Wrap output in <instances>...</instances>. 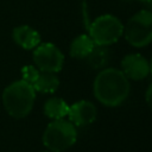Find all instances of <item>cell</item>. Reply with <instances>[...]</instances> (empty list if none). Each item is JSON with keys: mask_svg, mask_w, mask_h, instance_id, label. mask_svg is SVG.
<instances>
[{"mask_svg": "<svg viewBox=\"0 0 152 152\" xmlns=\"http://www.w3.org/2000/svg\"><path fill=\"white\" fill-rule=\"evenodd\" d=\"M122 72L127 78L139 81L150 74V64L145 57L139 53H129L121 61Z\"/></svg>", "mask_w": 152, "mask_h": 152, "instance_id": "52a82bcc", "label": "cell"}, {"mask_svg": "<svg viewBox=\"0 0 152 152\" xmlns=\"http://www.w3.org/2000/svg\"><path fill=\"white\" fill-rule=\"evenodd\" d=\"M76 127L68 120L57 119L50 122L43 133V144L51 152H62L76 142Z\"/></svg>", "mask_w": 152, "mask_h": 152, "instance_id": "3957f363", "label": "cell"}, {"mask_svg": "<svg viewBox=\"0 0 152 152\" xmlns=\"http://www.w3.org/2000/svg\"><path fill=\"white\" fill-rule=\"evenodd\" d=\"M122 31L124 26L121 21L112 14L97 17L89 26V36L94 44L102 46L116 43L122 36Z\"/></svg>", "mask_w": 152, "mask_h": 152, "instance_id": "277c9868", "label": "cell"}, {"mask_svg": "<svg viewBox=\"0 0 152 152\" xmlns=\"http://www.w3.org/2000/svg\"><path fill=\"white\" fill-rule=\"evenodd\" d=\"M12 37L15 44L26 50L34 49L37 45L40 44V34L38 33V31L27 25H20L14 27Z\"/></svg>", "mask_w": 152, "mask_h": 152, "instance_id": "9c48e42d", "label": "cell"}, {"mask_svg": "<svg viewBox=\"0 0 152 152\" xmlns=\"http://www.w3.org/2000/svg\"><path fill=\"white\" fill-rule=\"evenodd\" d=\"M93 90L95 97L104 106H120L129 94V82L125 74L114 68L102 69L95 77Z\"/></svg>", "mask_w": 152, "mask_h": 152, "instance_id": "6da1fadb", "label": "cell"}, {"mask_svg": "<svg viewBox=\"0 0 152 152\" xmlns=\"http://www.w3.org/2000/svg\"><path fill=\"white\" fill-rule=\"evenodd\" d=\"M95 44L89 34L77 36L70 44V56L74 58H86L89 52L94 49Z\"/></svg>", "mask_w": 152, "mask_h": 152, "instance_id": "8fae6325", "label": "cell"}, {"mask_svg": "<svg viewBox=\"0 0 152 152\" xmlns=\"http://www.w3.org/2000/svg\"><path fill=\"white\" fill-rule=\"evenodd\" d=\"M96 115H97L96 107L89 101L82 100L69 106V110H68L69 121L75 127H82L94 122Z\"/></svg>", "mask_w": 152, "mask_h": 152, "instance_id": "ba28073f", "label": "cell"}, {"mask_svg": "<svg viewBox=\"0 0 152 152\" xmlns=\"http://www.w3.org/2000/svg\"><path fill=\"white\" fill-rule=\"evenodd\" d=\"M33 61L40 71H61L64 56L61 50L52 43H43L34 48Z\"/></svg>", "mask_w": 152, "mask_h": 152, "instance_id": "8992f818", "label": "cell"}, {"mask_svg": "<svg viewBox=\"0 0 152 152\" xmlns=\"http://www.w3.org/2000/svg\"><path fill=\"white\" fill-rule=\"evenodd\" d=\"M86 58L93 69H103L110 59V53L107 46L95 45Z\"/></svg>", "mask_w": 152, "mask_h": 152, "instance_id": "4fadbf2b", "label": "cell"}, {"mask_svg": "<svg viewBox=\"0 0 152 152\" xmlns=\"http://www.w3.org/2000/svg\"><path fill=\"white\" fill-rule=\"evenodd\" d=\"M39 71L40 70L33 65H25L21 68V77H23L21 80L32 86L39 75Z\"/></svg>", "mask_w": 152, "mask_h": 152, "instance_id": "5bb4252c", "label": "cell"}, {"mask_svg": "<svg viewBox=\"0 0 152 152\" xmlns=\"http://www.w3.org/2000/svg\"><path fill=\"white\" fill-rule=\"evenodd\" d=\"M36 91L33 87L23 80L14 81L7 86L2 93V103L6 112L15 118H25L33 107Z\"/></svg>", "mask_w": 152, "mask_h": 152, "instance_id": "7a4b0ae2", "label": "cell"}, {"mask_svg": "<svg viewBox=\"0 0 152 152\" xmlns=\"http://www.w3.org/2000/svg\"><path fill=\"white\" fill-rule=\"evenodd\" d=\"M139 1H142V2H146V4H150L151 0H139Z\"/></svg>", "mask_w": 152, "mask_h": 152, "instance_id": "9a60e30c", "label": "cell"}, {"mask_svg": "<svg viewBox=\"0 0 152 152\" xmlns=\"http://www.w3.org/2000/svg\"><path fill=\"white\" fill-rule=\"evenodd\" d=\"M59 86V80L56 72L51 71H39L36 82L32 84L34 91L38 93H53Z\"/></svg>", "mask_w": 152, "mask_h": 152, "instance_id": "30bf717a", "label": "cell"}, {"mask_svg": "<svg viewBox=\"0 0 152 152\" xmlns=\"http://www.w3.org/2000/svg\"><path fill=\"white\" fill-rule=\"evenodd\" d=\"M45 152H49V151H45ZM50 152H51V151H50Z\"/></svg>", "mask_w": 152, "mask_h": 152, "instance_id": "2e32d148", "label": "cell"}, {"mask_svg": "<svg viewBox=\"0 0 152 152\" xmlns=\"http://www.w3.org/2000/svg\"><path fill=\"white\" fill-rule=\"evenodd\" d=\"M122 33L126 40L135 48L150 44L152 39V13L146 10L135 13L127 21Z\"/></svg>", "mask_w": 152, "mask_h": 152, "instance_id": "5b68a950", "label": "cell"}, {"mask_svg": "<svg viewBox=\"0 0 152 152\" xmlns=\"http://www.w3.org/2000/svg\"><path fill=\"white\" fill-rule=\"evenodd\" d=\"M68 110H69V106L61 97L49 99L44 103V114L48 118L53 119V120L63 119L64 116L68 115Z\"/></svg>", "mask_w": 152, "mask_h": 152, "instance_id": "7c38bea8", "label": "cell"}]
</instances>
